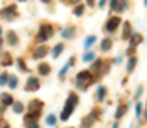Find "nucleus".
Listing matches in <instances>:
<instances>
[{
    "instance_id": "nucleus-23",
    "label": "nucleus",
    "mask_w": 147,
    "mask_h": 128,
    "mask_svg": "<svg viewBox=\"0 0 147 128\" xmlns=\"http://www.w3.org/2000/svg\"><path fill=\"white\" fill-rule=\"evenodd\" d=\"M94 43H96V36H89V38L86 40V43H84V46H86V48H89V46H91V44H94Z\"/></svg>"
},
{
    "instance_id": "nucleus-24",
    "label": "nucleus",
    "mask_w": 147,
    "mask_h": 128,
    "mask_svg": "<svg viewBox=\"0 0 147 128\" xmlns=\"http://www.w3.org/2000/svg\"><path fill=\"white\" fill-rule=\"evenodd\" d=\"M9 79H10V80H7V82L10 85V89H16V87H17V79H16V77H9Z\"/></svg>"
},
{
    "instance_id": "nucleus-2",
    "label": "nucleus",
    "mask_w": 147,
    "mask_h": 128,
    "mask_svg": "<svg viewBox=\"0 0 147 128\" xmlns=\"http://www.w3.org/2000/svg\"><path fill=\"white\" fill-rule=\"evenodd\" d=\"M92 82V75H91V72H86V70H82V72H79V75H77V87L80 89V90H84L87 85Z\"/></svg>"
},
{
    "instance_id": "nucleus-16",
    "label": "nucleus",
    "mask_w": 147,
    "mask_h": 128,
    "mask_svg": "<svg viewBox=\"0 0 147 128\" xmlns=\"http://www.w3.org/2000/svg\"><path fill=\"white\" fill-rule=\"evenodd\" d=\"M128 109V106H125V104H121L120 108H118V111H116V120H120L123 115H125V111Z\"/></svg>"
},
{
    "instance_id": "nucleus-1",
    "label": "nucleus",
    "mask_w": 147,
    "mask_h": 128,
    "mask_svg": "<svg viewBox=\"0 0 147 128\" xmlns=\"http://www.w3.org/2000/svg\"><path fill=\"white\" fill-rule=\"evenodd\" d=\"M77 103H79V97L75 96V94H72L69 99H67V104H65V109H63V113L60 115V118L65 121L70 115L74 113V109H75V106H77Z\"/></svg>"
},
{
    "instance_id": "nucleus-39",
    "label": "nucleus",
    "mask_w": 147,
    "mask_h": 128,
    "mask_svg": "<svg viewBox=\"0 0 147 128\" xmlns=\"http://www.w3.org/2000/svg\"><path fill=\"white\" fill-rule=\"evenodd\" d=\"M0 34H2V29H0Z\"/></svg>"
},
{
    "instance_id": "nucleus-4",
    "label": "nucleus",
    "mask_w": 147,
    "mask_h": 128,
    "mask_svg": "<svg viewBox=\"0 0 147 128\" xmlns=\"http://www.w3.org/2000/svg\"><path fill=\"white\" fill-rule=\"evenodd\" d=\"M16 15H17L16 5H9V7H5V9L2 10V17H3V19H7V21H12Z\"/></svg>"
},
{
    "instance_id": "nucleus-35",
    "label": "nucleus",
    "mask_w": 147,
    "mask_h": 128,
    "mask_svg": "<svg viewBox=\"0 0 147 128\" xmlns=\"http://www.w3.org/2000/svg\"><path fill=\"white\" fill-rule=\"evenodd\" d=\"M106 3V0H99V5H105Z\"/></svg>"
},
{
    "instance_id": "nucleus-7",
    "label": "nucleus",
    "mask_w": 147,
    "mask_h": 128,
    "mask_svg": "<svg viewBox=\"0 0 147 128\" xmlns=\"http://www.w3.org/2000/svg\"><path fill=\"white\" fill-rule=\"evenodd\" d=\"M118 24H120V17H111L110 21L106 22V31H115L116 27H118Z\"/></svg>"
},
{
    "instance_id": "nucleus-37",
    "label": "nucleus",
    "mask_w": 147,
    "mask_h": 128,
    "mask_svg": "<svg viewBox=\"0 0 147 128\" xmlns=\"http://www.w3.org/2000/svg\"><path fill=\"white\" fill-rule=\"evenodd\" d=\"M2 128H9V125H7V123H5V125H3V127H2Z\"/></svg>"
},
{
    "instance_id": "nucleus-10",
    "label": "nucleus",
    "mask_w": 147,
    "mask_h": 128,
    "mask_svg": "<svg viewBox=\"0 0 147 128\" xmlns=\"http://www.w3.org/2000/svg\"><path fill=\"white\" fill-rule=\"evenodd\" d=\"M74 34H75V29L74 27H65L62 31V38H65V40H72Z\"/></svg>"
},
{
    "instance_id": "nucleus-27",
    "label": "nucleus",
    "mask_w": 147,
    "mask_h": 128,
    "mask_svg": "<svg viewBox=\"0 0 147 128\" xmlns=\"http://www.w3.org/2000/svg\"><path fill=\"white\" fill-rule=\"evenodd\" d=\"M75 15H82V12H84V5H79V7H75Z\"/></svg>"
},
{
    "instance_id": "nucleus-28",
    "label": "nucleus",
    "mask_w": 147,
    "mask_h": 128,
    "mask_svg": "<svg viewBox=\"0 0 147 128\" xmlns=\"http://www.w3.org/2000/svg\"><path fill=\"white\" fill-rule=\"evenodd\" d=\"M7 79H9V75H7V74H2V75H0V85L7 84Z\"/></svg>"
},
{
    "instance_id": "nucleus-29",
    "label": "nucleus",
    "mask_w": 147,
    "mask_h": 128,
    "mask_svg": "<svg viewBox=\"0 0 147 128\" xmlns=\"http://www.w3.org/2000/svg\"><path fill=\"white\" fill-rule=\"evenodd\" d=\"M2 62H3V65H10V56H9V55L5 53V56L2 58Z\"/></svg>"
},
{
    "instance_id": "nucleus-30",
    "label": "nucleus",
    "mask_w": 147,
    "mask_h": 128,
    "mask_svg": "<svg viewBox=\"0 0 147 128\" xmlns=\"http://www.w3.org/2000/svg\"><path fill=\"white\" fill-rule=\"evenodd\" d=\"M92 68H94V70H99V68H101V60H96L94 65H92Z\"/></svg>"
},
{
    "instance_id": "nucleus-19",
    "label": "nucleus",
    "mask_w": 147,
    "mask_h": 128,
    "mask_svg": "<svg viewBox=\"0 0 147 128\" xmlns=\"http://www.w3.org/2000/svg\"><path fill=\"white\" fill-rule=\"evenodd\" d=\"M62 50H63V44H57V46L53 48V51H51V55H53V56H58V55L62 53Z\"/></svg>"
},
{
    "instance_id": "nucleus-22",
    "label": "nucleus",
    "mask_w": 147,
    "mask_h": 128,
    "mask_svg": "<svg viewBox=\"0 0 147 128\" xmlns=\"http://www.w3.org/2000/svg\"><path fill=\"white\" fill-rule=\"evenodd\" d=\"M46 123H48L50 127H53V125L57 123V118H55V115H48V118H46Z\"/></svg>"
},
{
    "instance_id": "nucleus-33",
    "label": "nucleus",
    "mask_w": 147,
    "mask_h": 128,
    "mask_svg": "<svg viewBox=\"0 0 147 128\" xmlns=\"http://www.w3.org/2000/svg\"><path fill=\"white\" fill-rule=\"evenodd\" d=\"M28 128H39V127H38V123H36V121H34V123H31V125H29V127H28Z\"/></svg>"
},
{
    "instance_id": "nucleus-34",
    "label": "nucleus",
    "mask_w": 147,
    "mask_h": 128,
    "mask_svg": "<svg viewBox=\"0 0 147 128\" xmlns=\"http://www.w3.org/2000/svg\"><path fill=\"white\" fill-rule=\"evenodd\" d=\"M87 3H89V5H94V0H87Z\"/></svg>"
},
{
    "instance_id": "nucleus-25",
    "label": "nucleus",
    "mask_w": 147,
    "mask_h": 128,
    "mask_svg": "<svg viewBox=\"0 0 147 128\" xmlns=\"http://www.w3.org/2000/svg\"><path fill=\"white\" fill-rule=\"evenodd\" d=\"M94 55H96L94 51H89V53H86V55H84V62H91V60L94 58Z\"/></svg>"
},
{
    "instance_id": "nucleus-18",
    "label": "nucleus",
    "mask_w": 147,
    "mask_h": 128,
    "mask_svg": "<svg viewBox=\"0 0 147 128\" xmlns=\"http://www.w3.org/2000/svg\"><path fill=\"white\" fill-rule=\"evenodd\" d=\"M50 70H51L50 65H46V63H41L39 65V74H45L46 75V74H50Z\"/></svg>"
},
{
    "instance_id": "nucleus-21",
    "label": "nucleus",
    "mask_w": 147,
    "mask_h": 128,
    "mask_svg": "<svg viewBox=\"0 0 147 128\" xmlns=\"http://www.w3.org/2000/svg\"><path fill=\"white\" fill-rule=\"evenodd\" d=\"M105 92H106V89H105V87H98V99H99V101H103V99H105Z\"/></svg>"
},
{
    "instance_id": "nucleus-32",
    "label": "nucleus",
    "mask_w": 147,
    "mask_h": 128,
    "mask_svg": "<svg viewBox=\"0 0 147 128\" xmlns=\"http://www.w3.org/2000/svg\"><path fill=\"white\" fill-rule=\"evenodd\" d=\"M140 113H142V104L139 103L137 104V118H140Z\"/></svg>"
},
{
    "instance_id": "nucleus-6",
    "label": "nucleus",
    "mask_w": 147,
    "mask_h": 128,
    "mask_svg": "<svg viewBox=\"0 0 147 128\" xmlns=\"http://www.w3.org/2000/svg\"><path fill=\"white\" fill-rule=\"evenodd\" d=\"M41 104H43V103H41L39 99H34V101L29 104V109L33 111L31 115H34V116H38V115H39V111H41Z\"/></svg>"
},
{
    "instance_id": "nucleus-31",
    "label": "nucleus",
    "mask_w": 147,
    "mask_h": 128,
    "mask_svg": "<svg viewBox=\"0 0 147 128\" xmlns=\"http://www.w3.org/2000/svg\"><path fill=\"white\" fill-rule=\"evenodd\" d=\"M17 63H19V67H21V70H22V72H26V65H24V62H22L21 58L17 60Z\"/></svg>"
},
{
    "instance_id": "nucleus-26",
    "label": "nucleus",
    "mask_w": 147,
    "mask_h": 128,
    "mask_svg": "<svg viewBox=\"0 0 147 128\" xmlns=\"http://www.w3.org/2000/svg\"><path fill=\"white\" fill-rule=\"evenodd\" d=\"M14 111H16V113H22V111H24V106H22L21 103H17V104H14Z\"/></svg>"
},
{
    "instance_id": "nucleus-15",
    "label": "nucleus",
    "mask_w": 147,
    "mask_h": 128,
    "mask_svg": "<svg viewBox=\"0 0 147 128\" xmlns=\"http://www.w3.org/2000/svg\"><path fill=\"white\" fill-rule=\"evenodd\" d=\"M130 36H132V26L127 22V26H125V31H123V38H125V40H130Z\"/></svg>"
},
{
    "instance_id": "nucleus-12",
    "label": "nucleus",
    "mask_w": 147,
    "mask_h": 128,
    "mask_svg": "<svg viewBox=\"0 0 147 128\" xmlns=\"http://www.w3.org/2000/svg\"><path fill=\"white\" fill-rule=\"evenodd\" d=\"M7 41H9V44H16L17 43V38H16V33L14 31H9L7 33Z\"/></svg>"
},
{
    "instance_id": "nucleus-14",
    "label": "nucleus",
    "mask_w": 147,
    "mask_h": 128,
    "mask_svg": "<svg viewBox=\"0 0 147 128\" xmlns=\"http://www.w3.org/2000/svg\"><path fill=\"white\" fill-rule=\"evenodd\" d=\"M130 43H132V48L137 46L139 43H142V36H140V34H134V36L130 38Z\"/></svg>"
},
{
    "instance_id": "nucleus-40",
    "label": "nucleus",
    "mask_w": 147,
    "mask_h": 128,
    "mask_svg": "<svg viewBox=\"0 0 147 128\" xmlns=\"http://www.w3.org/2000/svg\"><path fill=\"white\" fill-rule=\"evenodd\" d=\"M0 44H2V40H0Z\"/></svg>"
},
{
    "instance_id": "nucleus-5",
    "label": "nucleus",
    "mask_w": 147,
    "mask_h": 128,
    "mask_svg": "<svg viewBox=\"0 0 147 128\" xmlns=\"http://www.w3.org/2000/svg\"><path fill=\"white\" fill-rule=\"evenodd\" d=\"M127 7V2L125 0H111V9L116 10V12H123Z\"/></svg>"
},
{
    "instance_id": "nucleus-36",
    "label": "nucleus",
    "mask_w": 147,
    "mask_h": 128,
    "mask_svg": "<svg viewBox=\"0 0 147 128\" xmlns=\"http://www.w3.org/2000/svg\"><path fill=\"white\" fill-rule=\"evenodd\" d=\"M70 2H72V3H77V2H79V0H70Z\"/></svg>"
},
{
    "instance_id": "nucleus-20",
    "label": "nucleus",
    "mask_w": 147,
    "mask_h": 128,
    "mask_svg": "<svg viewBox=\"0 0 147 128\" xmlns=\"http://www.w3.org/2000/svg\"><path fill=\"white\" fill-rule=\"evenodd\" d=\"M2 103L3 104H12V96L10 94H2Z\"/></svg>"
},
{
    "instance_id": "nucleus-8",
    "label": "nucleus",
    "mask_w": 147,
    "mask_h": 128,
    "mask_svg": "<svg viewBox=\"0 0 147 128\" xmlns=\"http://www.w3.org/2000/svg\"><path fill=\"white\" fill-rule=\"evenodd\" d=\"M38 87H39V80H38L36 77H31L29 80H28V85H26V90L29 92V90H36Z\"/></svg>"
},
{
    "instance_id": "nucleus-17",
    "label": "nucleus",
    "mask_w": 147,
    "mask_h": 128,
    "mask_svg": "<svg viewBox=\"0 0 147 128\" xmlns=\"http://www.w3.org/2000/svg\"><path fill=\"white\" fill-rule=\"evenodd\" d=\"M135 63H137V58H135V56H132V58L128 60V67H127V70H128V72H132V70L135 68Z\"/></svg>"
},
{
    "instance_id": "nucleus-38",
    "label": "nucleus",
    "mask_w": 147,
    "mask_h": 128,
    "mask_svg": "<svg viewBox=\"0 0 147 128\" xmlns=\"http://www.w3.org/2000/svg\"><path fill=\"white\" fill-rule=\"evenodd\" d=\"M43 2H46V3H48V2H51V0H43Z\"/></svg>"
},
{
    "instance_id": "nucleus-13",
    "label": "nucleus",
    "mask_w": 147,
    "mask_h": 128,
    "mask_svg": "<svg viewBox=\"0 0 147 128\" xmlns=\"http://www.w3.org/2000/svg\"><path fill=\"white\" fill-rule=\"evenodd\" d=\"M111 44H113V41H111V38H106L105 41L101 43V50H103V51H108V50L111 48Z\"/></svg>"
},
{
    "instance_id": "nucleus-11",
    "label": "nucleus",
    "mask_w": 147,
    "mask_h": 128,
    "mask_svg": "<svg viewBox=\"0 0 147 128\" xmlns=\"http://www.w3.org/2000/svg\"><path fill=\"white\" fill-rule=\"evenodd\" d=\"M45 55H46V48H45V46H39L36 51H34L33 58H41V56H45Z\"/></svg>"
},
{
    "instance_id": "nucleus-3",
    "label": "nucleus",
    "mask_w": 147,
    "mask_h": 128,
    "mask_svg": "<svg viewBox=\"0 0 147 128\" xmlns=\"http://www.w3.org/2000/svg\"><path fill=\"white\" fill-rule=\"evenodd\" d=\"M51 36H53V27L50 24H45V26L39 27V34H38V40L39 41H48Z\"/></svg>"
},
{
    "instance_id": "nucleus-9",
    "label": "nucleus",
    "mask_w": 147,
    "mask_h": 128,
    "mask_svg": "<svg viewBox=\"0 0 147 128\" xmlns=\"http://www.w3.org/2000/svg\"><path fill=\"white\" fill-rule=\"evenodd\" d=\"M96 116H98V113L94 111V113H91L87 118H84V121H82V128H89L91 127V125L94 123V118H96Z\"/></svg>"
}]
</instances>
